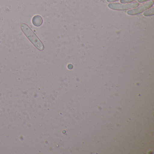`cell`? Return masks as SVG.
<instances>
[{"instance_id": "1", "label": "cell", "mask_w": 154, "mask_h": 154, "mask_svg": "<svg viewBox=\"0 0 154 154\" xmlns=\"http://www.w3.org/2000/svg\"><path fill=\"white\" fill-rule=\"evenodd\" d=\"M21 29L25 35L38 50L40 51L44 50V46L43 43L27 25L25 24H21Z\"/></svg>"}, {"instance_id": "2", "label": "cell", "mask_w": 154, "mask_h": 154, "mask_svg": "<svg viewBox=\"0 0 154 154\" xmlns=\"http://www.w3.org/2000/svg\"><path fill=\"white\" fill-rule=\"evenodd\" d=\"M139 4L137 2L128 3L126 4H121L119 3H110L108 7L111 9L114 10L126 11L131 9L135 8L139 6Z\"/></svg>"}, {"instance_id": "3", "label": "cell", "mask_w": 154, "mask_h": 154, "mask_svg": "<svg viewBox=\"0 0 154 154\" xmlns=\"http://www.w3.org/2000/svg\"><path fill=\"white\" fill-rule=\"evenodd\" d=\"M153 4H154V2L153 1L148 2L137 8L128 11L127 12V14L130 16H133V15L140 14L147 10L148 9L151 8L153 6Z\"/></svg>"}, {"instance_id": "4", "label": "cell", "mask_w": 154, "mask_h": 154, "mask_svg": "<svg viewBox=\"0 0 154 154\" xmlns=\"http://www.w3.org/2000/svg\"><path fill=\"white\" fill-rule=\"evenodd\" d=\"M32 22L35 26H39L43 23V19L40 16L37 15L35 16L32 19Z\"/></svg>"}, {"instance_id": "5", "label": "cell", "mask_w": 154, "mask_h": 154, "mask_svg": "<svg viewBox=\"0 0 154 154\" xmlns=\"http://www.w3.org/2000/svg\"><path fill=\"white\" fill-rule=\"evenodd\" d=\"M154 14V8L150 9L148 11H145L144 13V16L146 17H148V16H153Z\"/></svg>"}, {"instance_id": "6", "label": "cell", "mask_w": 154, "mask_h": 154, "mask_svg": "<svg viewBox=\"0 0 154 154\" xmlns=\"http://www.w3.org/2000/svg\"><path fill=\"white\" fill-rule=\"evenodd\" d=\"M134 1H135V0H121L120 2L122 3H127L132 2Z\"/></svg>"}, {"instance_id": "7", "label": "cell", "mask_w": 154, "mask_h": 154, "mask_svg": "<svg viewBox=\"0 0 154 154\" xmlns=\"http://www.w3.org/2000/svg\"><path fill=\"white\" fill-rule=\"evenodd\" d=\"M148 1H149V0H138V2H140V3H143V2Z\"/></svg>"}, {"instance_id": "8", "label": "cell", "mask_w": 154, "mask_h": 154, "mask_svg": "<svg viewBox=\"0 0 154 154\" xmlns=\"http://www.w3.org/2000/svg\"><path fill=\"white\" fill-rule=\"evenodd\" d=\"M117 1H119V0H107V1L108 2H114Z\"/></svg>"}]
</instances>
